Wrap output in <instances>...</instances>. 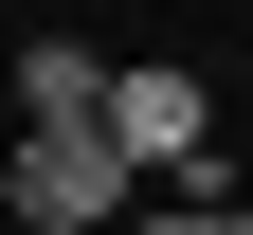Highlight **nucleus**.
Masks as SVG:
<instances>
[{
	"label": "nucleus",
	"mask_w": 253,
	"mask_h": 235,
	"mask_svg": "<svg viewBox=\"0 0 253 235\" xmlns=\"http://www.w3.org/2000/svg\"><path fill=\"white\" fill-rule=\"evenodd\" d=\"M0 199H18V235H109L126 199V163H109V127H18V163H0Z\"/></svg>",
	"instance_id": "f257e3e1"
},
{
	"label": "nucleus",
	"mask_w": 253,
	"mask_h": 235,
	"mask_svg": "<svg viewBox=\"0 0 253 235\" xmlns=\"http://www.w3.org/2000/svg\"><path fill=\"white\" fill-rule=\"evenodd\" d=\"M90 109H109V54L90 37H37L18 54V127H90Z\"/></svg>",
	"instance_id": "f03ea898"
},
{
	"label": "nucleus",
	"mask_w": 253,
	"mask_h": 235,
	"mask_svg": "<svg viewBox=\"0 0 253 235\" xmlns=\"http://www.w3.org/2000/svg\"><path fill=\"white\" fill-rule=\"evenodd\" d=\"M109 235H253V199H181V217H109Z\"/></svg>",
	"instance_id": "7ed1b4c3"
}]
</instances>
